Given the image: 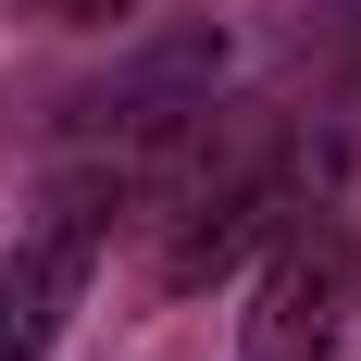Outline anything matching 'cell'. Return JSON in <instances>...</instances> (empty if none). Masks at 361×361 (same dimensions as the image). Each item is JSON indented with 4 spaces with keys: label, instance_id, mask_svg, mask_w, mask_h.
I'll list each match as a JSON object with an SVG mask.
<instances>
[{
    "label": "cell",
    "instance_id": "7a4b0ae2",
    "mask_svg": "<svg viewBox=\"0 0 361 361\" xmlns=\"http://www.w3.org/2000/svg\"><path fill=\"white\" fill-rule=\"evenodd\" d=\"M336 336H349V224L336 212H287L274 250H262L237 361H336Z\"/></svg>",
    "mask_w": 361,
    "mask_h": 361
},
{
    "label": "cell",
    "instance_id": "3957f363",
    "mask_svg": "<svg viewBox=\"0 0 361 361\" xmlns=\"http://www.w3.org/2000/svg\"><path fill=\"white\" fill-rule=\"evenodd\" d=\"M312 50L349 63V87H361V0H324V13H312Z\"/></svg>",
    "mask_w": 361,
    "mask_h": 361
},
{
    "label": "cell",
    "instance_id": "277c9868",
    "mask_svg": "<svg viewBox=\"0 0 361 361\" xmlns=\"http://www.w3.org/2000/svg\"><path fill=\"white\" fill-rule=\"evenodd\" d=\"M63 13H87V25H100V13H125V0H63Z\"/></svg>",
    "mask_w": 361,
    "mask_h": 361
},
{
    "label": "cell",
    "instance_id": "6da1fadb",
    "mask_svg": "<svg viewBox=\"0 0 361 361\" xmlns=\"http://www.w3.org/2000/svg\"><path fill=\"white\" fill-rule=\"evenodd\" d=\"M299 212V149L274 112H187L175 137L149 149V274L162 287H212L224 262H250L274 224Z\"/></svg>",
    "mask_w": 361,
    "mask_h": 361
}]
</instances>
